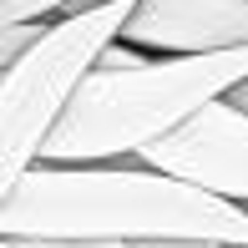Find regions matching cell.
<instances>
[{"mask_svg": "<svg viewBox=\"0 0 248 248\" xmlns=\"http://www.w3.org/2000/svg\"><path fill=\"white\" fill-rule=\"evenodd\" d=\"M5 243H152L218 238L248 248V208L172 172L117 162H36L0 202Z\"/></svg>", "mask_w": 248, "mask_h": 248, "instance_id": "cell-1", "label": "cell"}, {"mask_svg": "<svg viewBox=\"0 0 248 248\" xmlns=\"http://www.w3.org/2000/svg\"><path fill=\"white\" fill-rule=\"evenodd\" d=\"M248 76V46L167 51L137 66H92L61 107L41 162H117L183 127L213 96H228Z\"/></svg>", "mask_w": 248, "mask_h": 248, "instance_id": "cell-2", "label": "cell"}, {"mask_svg": "<svg viewBox=\"0 0 248 248\" xmlns=\"http://www.w3.org/2000/svg\"><path fill=\"white\" fill-rule=\"evenodd\" d=\"M137 0H81L61 10L16 61L0 71V202L5 193L41 162L61 107L76 81L92 71L107 41H117L122 20Z\"/></svg>", "mask_w": 248, "mask_h": 248, "instance_id": "cell-3", "label": "cell"}, {"mask_svg": "<svg viewBox=\"0 0 248 248\" xmlns=\"http://www.w3.org/2000/svg\"><path fill=\"white\" fill-rule=\"evenodd\" d=\"M137 162L248 208V111H238L228 96H213L183 127L147 142Z\"/></svg>", "mask_w": 248, "mask_h": 248, "instance_id": "cell-4", "label": "cell"}, {"mask_svg": "<svg viewBox=\"0 0 248 248\" xmlns=\"http://www.w3.org/2000/svg\"><path fill=\"white\" fill-rule=\"evenodd\" d=\"M117 41L152 56L248 46V0H137Z\"/></svg>", "mask_w": 248, "mask_h": 248, "instance_id": "cell-5", "label": "cell"}, {"mask_svg": "<svg viewBox=\"0 0 248 248\" xmlns=\"http://www.w3.org/2000/svg\"><path fill=\"white\" fill-rule=\"evenodd\" d=\"M71 5H81V0H0V26L5 20H56Z\"/></svg>", "mask_w": 248, "mask_h": 248, "instance_id": "cell-6", "label": "cell"}, {"mask_svg": "<svg viewBox=\"0 0 248 248\" xmlns=\"http://www.w3.org/2000/svg\"><path fill=\"white\" fill-rule=\"evenodd\" d=\"M46 26H51V20H5V26H0V71H5V66L16 61Z\"/></svg>", "mask_w": 248, "mask_h": 248, "instance_id": "cell-7", "label": "cell"}, {"mask_svg": "<svg viewBox=\"0 0 248 248\" xmlns=\"http://www.w3.org/2000/svg\"><path fill=\"white\" fill-rule=\"evenodd\" d=\"M20 248H132V243H20Z\"/></svg>", "mask_w": 248, "mask_h": 248, "instance_id": "cell-8", "label": "cell"}, {"mask_svg": "<svg viewBox=\"0 0 248 248\" xmlns=\"http://www.w3.org/2000/svg\"><path fill=\"white\" fill-rule=\"evenodd\" d=\"M228 101H233V107H238V111H248V76H243V81H238V86H233V92H228Z\"/></svg>", "mask_w": 248, "mask_h": 248, "instance_id": "cell-9", "label": "cell"}, {"mask_svg": "<svg viewBox=\"0 0 248 248\" xmlns=\"http://www.w3.org/2000/svg\"><path fill=\"white\" fill-rule=\"evenodd\" d=\"M0 248H10V243H5V238H0Z\"/></svg>", "mask_w": 248, "mask_h": 248, "instance_id": "cell-10", "label": "cell"}, {"mask_svg": "<svg viewBox=\"0 0 248 248\" xmlns=\"http://www.w3.org/2000/svg\"><path fill=\"white\" fill-rule=\"evenodd\" d=\"M10 248H20V243H10Z\"/></svg>", "mask_w": 248, "mask_h": 248, "instance_id": "cell-11", "label": "cell"}]
</instances>
